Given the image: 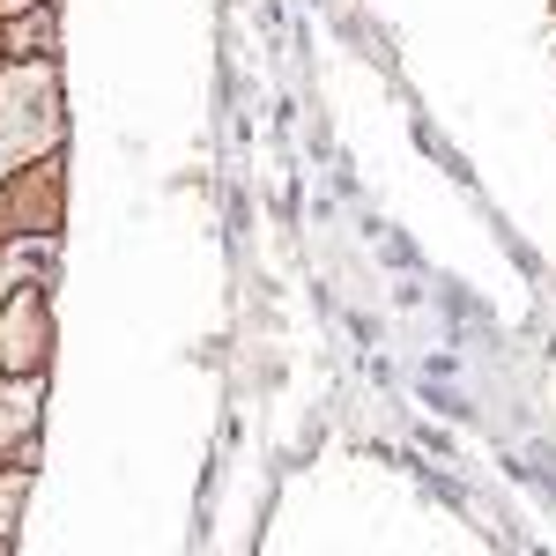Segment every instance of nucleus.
Listing matches in <instances>:
<instances>
[{"mask_svg":"<svg viewBox=\"0 0 556 556\" xmlns=\"http://www.w3.org/2000/svg\"><path fill=\"white\" fill-rule=\"evenodd\" d=\"M8 45H15L23 60H38L45 45H52V23H45V15H38V23H15V38H8Z\"/></svg>","mask_w":556,"mask_h":556,"instance_id":"4","label":"nucleus"},{"mask_svg":"<svg viewBox=\"0 0 556 556\" xmlns=\"http://www.w3.org/2000/svg\"><path fill=\"white\" fill-rule=\"evenodd\" d=\"M38 401H45V386H38V379L0 386V438H15V430H30V424H38Z\"/></svg>","mask_w":556,"mask_h":556,"instance_id":"2","label":"nucleus"},{"mask_svg":"<svg viewBox=\"0 0 556 556\" xmlns=\"http://www.w3.org/2000/svg\"><path fill=\"white\" fill-rule=\"evenodd\" d=\"M60 112H52V67H23L0 83V178L23 156H38V141H52Z\"/></svg>","mask_w":556,"mask_h":556,"instance_id":"1","label":"nucleus"},{"mask_svg":"<svg viewBox=\"0 0 556 556\" xmlns=\"http://www.w3.org/2000/svg\"><path fill=\"white\" fill-rule=\"evenodd\" d=\"M23 490H30L23 475H8V482H0V534H8V519H15V505H23Z\"/></svg>","mask_w":556,"mask_h":556,"instance_id":"5","label":"nucleus"},{"mask_svg":"<svg viewBox=\"0 0 556 556\" xmlns=\"http://www.w3.org/2000/svg\"><path fill=\"white\" fill-rule=\"evenodd\" d=\"M45 260H52V245H15V253H0V304L15 298L23 275H45Z\"/></svg>","mask_w":556,"mask_h":556,"instance_id":"3","label":"nucleus"}]
</instances>
